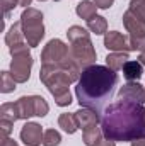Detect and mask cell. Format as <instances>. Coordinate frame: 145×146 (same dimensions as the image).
<instances>
[{
    "label": "cell",
    "instance_id": "5",
    "mask_svg": "<svg viewBox=\"0 0 145 146\" xmlns=\"http://www.w3.org/2000/svg\"><path fill=\"white\" fill-rule=\"evenodd\" d=\"M12 63H10V75L17 83H24L31 76V66H33V56L29 53V44H15L10 48Z\"/></svg>",
    "mask_w": 145,
    "mask_h": 146
},
{
    "label": "cell",
    "instance_id": "1",
    "mask_svg": "<svg viewBox=\"0 0 145 146\" xmlns=\"http://www.w3.org/2000/svg\"><path fill=\"white\" fill-rule=\"evenodd\" d=\"M104 138L113 141H135L145 136L144 104L119 99L111 104L101 115Z\"/></svg>",
    "mask_w": 145,
    "mask_h": 146
},
{
    "label": "cell",
    "instance_id": "28",
    "mask_svg": "<svg viewBox=\"0 0 145 146\" xmlns=\"http://www.w3.org/2000/svg\"><path fill=\"white\" fill-rule=\"evenodd\" d=\"M114 0H94V3L97 5V9H109L113 5Z\"/></svg>",
    "mask_w": 145,
    "mask_h": 146
},
{
    "label": "cell",
    "instance_id": "7",
    "mask_svg": "<svg viewBox=\"0 0 145 146\" xmlns=\"http://www.w3.org/2000/svg\"><path fill=\"white\" fill-rule=\"evenodd\" d=\"M123 24L130 33V48L145 53V21L137 17L133 12L126 10L123 14Z\"/></svg>",
    "mask_w": 145,
    "mask_h": 146
},
{
    "label": "cell",
    "instance_id": "11",
    "mask_svg": "<svg viewBox=\"0 0 145 146\" xmlns=\"http://www.w3.org/2000/svg\"><path fill=\"white\" fill-rule=\"evenodd\" d=\"M119 99H126V100H133L138 104H145V88L138 82H128L126 85H123L119 88Z\"/></svg>",
    "mask_w": 145,
    "mask_h": 146
},
{
    "label": "cell",
    "instance_id": "21",
    "mask_svg": "<svg viewBox=\"0 0 145 146\" xmlns=\"http://www.w3.org/2000/svg\"><path fill=\"white\" fill-rule=\"evenodd\" d=\"M0 119H5V121H10V122H15L19 119V112L15 107V102H7L0 107Z\"/></svg>",
    "mask_w": 145,
    "mask_h": 146
},
{
    "label": "cell",
    "instance_id": "4",
    "mask_svg": "<svg viewBox=\"0 0 145 146\" xmlns=\"http://www.w3.org/2000/svg\"><path fill=\"white\" fill-rule=\"evenodd\" d=\"M67 36L70 41V58L77 68L82 72L92 66L96 61V49L91 42L89 33L80 26H72L67 31Z\"/></svg>",
    "mask_w": 145,
    "mask_h": 146
},
{
    "label": "cell",
    "instance_id": "22",
    "mask_svg": "<svg viewBox=\"0 0 145 146\" xmlns=\"http://www.w3.org/2000/svg\"><path fill=\"white\" fill-rule=\"evenodd\" d=\"M15 83H17V82L12 78L10 72H2V76H0V90H2L3 94L12 92V90L15 88Z\"/></svg>",
    "mask_w": 145,
    "mask_h": 146
},
{
    "label": "cell",
    "instance_id": "23",
    "mask_svg": "<svg viewBox=\"0 0 145 146\" xmlns=\"http://www.w3.org/2000/svg\"><path fill=\"white\" fill-rule=\"evenodd\" d=\"M62 141V136L55 129H46L43 134V146H58Z\"/></svg>",
    "mask_w": 145,
    "mask_h": 146
},
{
    "label": "cell",
    "instance_id": "3",
    "mask_svg": "<svg viewBox=\"0 0 145 146\" xmlns=\"http://www.w3.org/2000/svg\"><path fill=\"white\" fill-rule=\"evenodd\" d=\"M80 73L82 72L77 68V65L70 58V60H67L63 63L43 65L41 72H39V80L48 87V90L51 94H55L58 90H67L70 83L79 82Z\"/></svg>",
    "mask_w": 145,
    "mask_h": 146
},
{
    "label": "cell",
    "instance_id": "12",
    "mask_svg": "<svg viewBox=\"0 0 145 146\" xmlns=\"http://www.w3.org/2000/svg\"><path fill=\"white\" fill-rule=\"evenodd\" d=\"M104 46L108 48L109 51H132L130 48V39H126V36H123L118 31H111L106 33L104 36Z\"/></svg>",
    "mask_w": 145,
    "mask_h": 146
},
{
    "label": "cell",
    "instance_id": "20",
    "mask_svg": "<svg viewBox=\"0 0 145 146\" xmlns=\"http://www.w3.org/2000/svg\"><path fill=\"white\" fill-rule=\"evenodd\" d=\"M87 27H89V31L94 33V34H106V33H108V22H106V19L101 17V15H96V17H92L91 21H87Z\"/></svg>",
    "mask_w": 145,
    "mask_h": 146
},
{
    "label": "cell",
    "instance_id": "15",
    "mask_svg": "<svg viewBox=\"0 0 145 146\" xmlns=\"http://www.w3.org/2000/svg\"><path fill=\"white\" fill-rule=\"evenodd\" d=\"M128 61V53L126 51H113L106 56V65L113 72H119L123 70L125 63Z\"/></svg>",
    "mask_w": 145,
    "mask_h": 146
},
{
    "label": "cell",
    "instance_id": "27",
    "mask_svg": "<svg viewBox=\"0 0 145 146\" xmlns=\"http://www.w3.org/2000/svg\"><path fill=\"white\" fill-rule=\"evenodd\" d=\"M12 126H14V122H10V121H5V119H0V131H2V139H3V138H9V134L12 133Z\"/></svg>",
    "mask_w": 145,
    "mask_h": 146
},
{
    "label": "cell",
    "instance_id": "10",
    "mask_svg": "<svg viewBox=\"0 0 145 146\" xmlns=\"http://www.w3.org/2000/svg\"><path fill=\"white\" fill-rule=\"evenodd\" d=\"M43 127L38 122H26L21 129V139L28 146H41L43 145Z\"/></svg>",
    "mask_w": 145,
    "mask_h": 146
},
{
    "label": "cell",
    "instance_id": "18",
    "mask_svg": "<svg viewBox=\"0 0 145 146\" xmlns=\"http://www.w3.org/2000/svg\"><path fill=\"white\" fill-rule=\"evenodd\" d=\"M104 134H103V129H101V126H91V127H87V129H84V134H82V139H84V143L87 146H96V143L103 138Z\"/></svg>",
    "mask_w": 145,
    "mask_h": 146
},
{
    "label": "cell",
    "instance_id": "17",
    "mask_svg": "<svg viewBox=\"0 0 145 146\" xmlns=\"http://www.w3.org/2000/svg\"><path fill=\"white\" fill-rule=\"evenodd\" d=\"M58 126H60L65 133L73 134V133L79 129V122H77V119H75V112H73V114H68V112L60 114V117H58Z\"/></svg>",
    "mask_w": 145,
    "mask_h": 146
},
{
    "label": "cell",
    "instance_id": "16",
    "mask_svg": "<svg viewBox=\"0 0 145 146\" xmlns=\"http://www.w3.org/2000/svg\"><path fill=\"white\" fill-rule=\"evenodd\" d=\"M24 39H26V37H24V33H22V24H21V21L15 22V24L9 29V33L5 34V42H7L9 48H12V46H15V44H22Z\"/></svg>",
    "mask_w": 145,
    "mask_h": 146
},
{
    "label": "cell",
    "instance_id": "13",
    "mask_svg": "<svg viewBox=\"0 0 145 146\" xmlns=\"http://www.w3.org/2000/svg\"><path fill=\"white\" fill-rule=\"evenodd\" d=\"M75 119H77V122H79V129H87V127H91V126H96V124H99L101 122V114H97L96 110L92 109H79L75 112Z\"/></svg>",
    "mask_w": 145,
    "mask_h": 146
},
{
    "label": "cell",
    "instance_id": "8",
    "mask_svg": "<svg viewBox=\"0 0 145 146\" xmlns=\"http://www.w3.org/2000/svg\"><path fill=\"white\" fill-rule=\"evenodd\" d=\"M15 107L19 112V119H29L33 115H46L50 106L46 104V100L39 95H29V97H21L15 102Z\"/></svg>",
    "mask_w": 145,
    "mask_h": 146
},
{
    "label": "cell",
    "instance_id": "26",
    "mask_svg": "<svg viewBox=\"0 0 145 146\" xmlns=\"http://www.w3.org/2000/svg\"><path fill=\"white\" fill-rule=\"evenodd\" d=\"M0 2H2V9H3V15L5 17H9V14L19 5L17 0H0Z\"/></svg>",
    "mask_w": 145,
    "mask_h": 146
},
{
    "label": "cell",
    "instance_id": "33",
    "mask_svg": "<svg viewBox=\"0 0 145 146\" xmlns=\"http://www.w3.org/2000/svg\"><path fill=\"white\" fill-rule=\"evenodd\" d=\"M138 61H140V63H142V65L145 66V53H142V54H140V58H138Z\"/></svg>",
    "mask_w": 145,
    "mask_h": 146
},
{
    "label": "cell",
    "instance_id": "29",
    "mask_svg": "<svg viewBox=\"0 0 145 146\" xmlns=\"http://www.w3.org/2000/svg\"><path fill=\"white\" fill-rule=\"evenodd\" d=\"M96 146H116V141H113V139H108V138H101L97 143H96Z\"/></svg>",
    "mask_w": 145,
    "mask_h": 146
},
{
    "label": "cell",
    "instance_id": "30",
    "mask_svg": "<svg viewBox=\"0 0 145 146\" xmlns=\"http://www.w3.org/2000/svg\"><path fill=\"white\" fill-rule=\"evenodd\" d=\"M0 146H19V145H17V141H14V139H10V138H3L2 143H0Z\"/></svg>",
    "mask_w": 145,
    "mask_h": 146
},
{
    "label": "cell",
    "instance_id": "31",
    "mask_svg": "<svg viewBox=\"0 0 145 146\" xmlns=\"http://www.w3.org/2000/svg\"><path fill=\"white\" fill-rule=\"evenodd\" d=\"M132 146H145V136H144V138H140V139L132 141Z\"/></svg>",
    "mask_w": 145,
    "mask_h": 146
},
{
    "label": "cell",
    "instance_id": "25",
    "mask_svg": "<svg viewBox=\"0 0 145 146\" xmlns=\"http://www.w3.org/2000/svg\"><path fill=\"white\" fill-rule=\"evenodd\" d=\"M130 12H133L137 17L145 21V0H132L130 2Z\"/></svg>",
    "mask_w": 145,
    "mask_h": 146
},
{
    "label": "cell",
    "instance_id": "9",
    "mask_svg": "<svg viewBox=\"0 0 145 146\" xmlns=\"http://www.w3.org/2000/svg\"><path fill=\"white\" fill-rule=\"evenodd\" d=\"M67 60H70V49L62 39H51L41 53L43 65H56Z\"/></svg>",
    "mask_w": 145,
    "mask_h": 146
},
{
    "label": "cell",
    "instance_id": "2",
    "mask_svg": "<svg viewBox=\"0 0 145 146\" xmlns=\"http://www.w3.org/2000/svg\"><path fill=\"white\" fill-rule=\"evenodd\" d=\"M118 85V73L109 66L92 65L82 70L80 78L75 85V95L80 107L96 110L103 115V110L113 99L114 88Z\"/></svg>",
    "mask_w": 145,
    "mask_h": 146
},
{
    "label": "cell",
    "instance_id": "19",
    "mask_svg": "<svg viewBox=\"0 0 145 146\" xmlns=\"http://www.w3.org/2000/svg\"><path fill=\"white\" fill-rule=\"evenodd\" d=\"M96 10H97V5L91 0H82L77 5V15L85 21H91L92 17H96Z\"/></svg>",
    "mask_w": 145,
    "mask_h": 146
},
{
    "label": "cell",
    "instance_id": "32",
    "mask_svg": "<svg viewBox=\"0 0 145 146\" xmlns=\"http://www.w3.org/2000/svg\"><path fill=\"white\" fill-rule=\"evenodd\" d=\"M17 2H19V5H22V7H26V9H28V7L31 5V2H33V0H17Z\"/></svg>",
    "mask_w": 145,
    "mask_h": 146
},
{
    "label": "cell",
    "instance_id": "14",
    "mask_svg": "<svg viewBox=\"0 0 145 146\" xmlns=\"http://www.w3.org/2000/svg\"><path fill=\"white\" fill-rule=\"evenodd\" d=\"M121 72H123V76L128 82H138V78L144 75V65L140 61H130L128 60Z\"/></svg>",
    "mask_w": 145,
    "mask_h": 146
},
{
    "label": "cell",
    "instance_id": "6",
    "mask_svg": "<svg viewBox=\"0 0 145 146\" xmlns=\"http://www.w3.org/2000/svg\"><path fill=\"white\" fill-rule=\"evenodd\" d=\"M21 24H22V33L26 37V42L34 48L41 42V39L44 36V26H43V14L33 9L28 7L22 15H21Z\"/></svg>",
    "mask_w": 145,
    "mask_h": 146
},
{
    "label": "cell",
    "instance_id": "24",
    "mask_svg": "<svg viewBox=\"0 0 145 146\" xmlns=\"http://www.w3.org/2000/svg\"><path fill=\"white\" fill-rule=\"evenodd\" d=\"M53 97H55L56 106H60V107H65V106H70V104H72V95H70V90H62V92H56V94H53Z\"/></svg>",
    "mask_w": 145,
    "mask_h": 146
},
{
    "label": "cell",
    "instance_id": "34",
    "mask_svg": "<svg viewBox=\"0 0 145 146\" xmlns=\"http://www.w3.org/2000/svg\"><path fill=\"white\" fill-rule=\"evenodd\" d=\"M41 2H44V0H41Z\"/></svg>",
    "mask_w": 145,
    "mask_h": 146
}]
</instances>
